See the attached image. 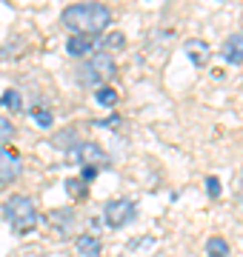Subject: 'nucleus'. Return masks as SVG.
<instances>
[{
	"label": "nucleus",
	"instance_id": "f257e3e1",
	"mask_svg": "<svg viewBox=\"0 0 243 257\" xmlns=\"http://www.w3.org/2000/svg\"><path fill=\"white\" fill-rule=\"evenodd\" d=\"M63 26L69 32H75V35H86V37H97L100 32H106V26L112 23V12L109 6H103V3H72V6H66L63 15Z\"/></svg>",
	"mask_w": 243,
	"mask_h": 257
},
{
	"label": "nucleus",
	"instance_id": "f03ea898",
	"mask_svg": "<svg viewBox=\"0 0 243 257\" xmlns=\"http://www.w3.org/2000/svg\"><path fill=\"white\" fill-rule=\"evenodd\" d=\"M3 214H6V220L12 223V229L18 231V234H29V231L38 226V209H35V200L26 197V194H15L6 200L3 206Z\"/></svg>",
	"mask_w": 243,
	"mask_h": 257
},
{
	"label": "nucleus",
	"instance_id": "7ed1b4c3",
	"mask_svg": "<svg viewBox=\"0 0 243 257\" xmlns=\"http://www.w3.org/2000/svg\"><path fill=\"white\" fill-rule=\"evenodd\" d=\"M114 72H117V66H114L112 55L109 52H97V55L89 57V63L77 69V80L83 86H97L103 80H112Z\"/></svg>",
	"mask_w": 243,
	"mask_h": 257
},
{
	"label": "nucleus",
	"instance_id": "20e7f679",
	"mask_svg": "<svg viewBox=\"0 0 243 257\" xmlns=\"http://www.w3.org/2000/svg\"><path fill=\"white\" fill-rule=\"evenodd\" d=\"M135 214H138L135 203L126 200V197H120V200L106 203V209H103V220H106L109 229H123L129 220H135Z\"/></svg>",
	"mask_w": 243,
	"mask_h": 257
},
{
	"label": "nucleus",
	"instance_id": "39448f33",
	"mask_svg": "<svg viewBox=\"0 0 243 257\" xmlns=\"http://www.w3.org/2000/svg\"><path fill=\"white\" fill-rule=\"evenodd\" d=\"M66 160L69 163H83V166H97L100 169V166L109 163V155L97 143H77L75 149L66 152Z\"/></svg>",
	"mask_w": 243,
	"mask_h": 257
},
{
	"label": "nucleus",
	"instance_id": "423d86ee",
	"mask_svg": "<svg viewBox=\"0 0 243 257\" xmlns=\"http://www.w3.org/2000/svg\"><path fill=\"white\" fill-rule=\"evenodd\" d=\"M20 172H23V163H20V155L18 152H12L0 143V186L12 183V180H18Z\"/></svg>",
	"mask_w": 243,
	"mask_h": 257
},
{
	"label": "nucleus",
	"instance_id": "0eeeda50",
	"mask_svg": "<svg viewBox=\"0 0 243 257\" xmlns=\"http://www.w3.org/2000/svg\"><path fill=\"white\" fill-rule=\"evenodd\" d=\"M226 63L232 66H243V32H234L223 40V49H220Z\"/></svg>",
	"mask_w": 243,
	"mask_h": 257
},
{
	"label": "nucleus",
	"instance_id": "6e6552de",
	"mask_svg": "<svg viewBox=\"0 0 243 257\" xmlns=\"http://www.w3.org/2000/svg\"><path fill=\"white\" fill-rule=\"evenodd\" d=\"M183 52H186V57L189 60H192V63L195 66H200V69H203L206 63H209V57H212V49L206 46L203 40H186V43H183Z\"/></svg>",
	"mask_w": 243,
	"mask_h": 257
},
{
	"label": "nucleus",
	"instance_id": "1a4fd4ad",
	"mask_svg": "<svg viewBox=\"0 0 243 257\" xmlns=\"http://www.w3.org/2000/svg\"><path fill=\"white\" fill-rule=\"evenodd\" d=\"M94 49V37H86V35H72L66 40V52L72 57H83V55H92Z\"/></svg>",
	"mask_w": 243,
	"mask_h": 257
},
{
	"label": "nucleus",
	"instance_id": "9d476101",
	"mask_svg": "<svg viewBox=\"0 0 243 257\" xmlns=\"http://www.w3.org/2000/svg\"><path fill=\"white\" fill-rule=\"evenodd\" d=\"M77 246V254L80 257H97L100 254V240L94 237V234H80V237L75 240Z\"/></svg>",
	"mask_w": 243,
	"mask_h": 257
},
{
	"label": "nucleus",
	"instance_id": "9b49d317",
	"mask_svg": "<svg viewBox=\"0 0 243 257\" xmlns=\"http://www.w3.org/2000/svg\"><path fill=\"white\" fill-rule=\"evenodd\" d=\"M206 254L209 257H229V243H226V237H209L206 240Z\"/></svg>",
	"mask_w": 243,
	"mask_h": 257
},
{
	"label": "nucleus",
	"instance_id": "f8f14e48",
	"mask_svg": "<svg viewBox=\"0 0 243 257\" xmlns=\"http://www.w3.org/2000/svg\"><path fill=\"white\" fill-rule=\"evenodd\" d=\"M100 52H109V55H112V52H120L123 46H126V37L120 35V32H112V35H106L103 37V43H100Z\"/></svg>",
	"mask_w": 243,
	"mask_h": 257
},
{
	"label": "nucleus",
	"instance_id": "ddd939ff",
	"mask_svg": "<svg viewBox=\"0 0 243 257\" xmlns=\"http://www.w3.org/2000/svg\"><path fill=\"white\" fill-rule=\"evenodd\" d=\"M94 100L106 106V109H112L114 103H117V92H114L112 86H97V92H94Z\"/></svg>",
	"mask_w": 243,
	"mask_h": 257
},
{
	"label": "nucleus",
	"instance_id": "4468645a",
	"mask_svg": "<svg viewBox=\"0 0 243 257\" xmlns=\"http://www.w3.org/2000/svg\"><path fill=\"white\" fill-rule=\"evenodd\" d=\"M52 143H55L57 149H66V152H69V149L77 146V135L69 128V132H60V135H55V138H52Z\"/></svg>",
	"mask_w": 243,
	"mask_h": 257
},
{
	"label": "nucleus",
	"instance_id": "2eb2a0df",
	"mask_svg": "<svg viewBox=\"0 0 243 257\" xmlns=\"http://www.w3.org/2000/svg\"><path fill=\"white\" fill-rule=\"evenodd\" d=\"M0 100L6 103V106H9L12 111H20V109H23V97H20L18 89H6V94H3Z\"/></svg>",
	"mask_w": 243,
	"mask_h": 257
},
{
	"label": "nucleus",
	"instance_id": "dca6fc26",
	"mask_svg": "<svg viewBox=\"0 0 243 257\" xmlns=\"http://www.w3.org/2000/svg\"><path fill=\"white\" fill-rule=\"evenodd\" d=\"M12 138H15V123L0 114V143H6V140H12Z\"/></svg>",
	"mask_w": 243,
	"mask_h": 257
},
{
	"label": "nucleus",
	"instance_id": "f3484780",
	"mask_svg": "<svg viewBox=\"0 0 243 257\" xmlns=\"http://www.w3.org/2000/svg\"><path fill=\"white\" fill-rule=\"evenodd\" d=\"M32 117H35V123H38V126H43V128H49L52 126V111H46V109H35L32 111Z\"/></svg>",
	"mask_w": 243,
	"mask_h": 257
},
{
	"label": "nucleus",
	"instance_id": "a211bd4d",
	"mask_svg": "<svg viewBox=\"0 0 243 257\" xmlns=\"http://www.w3.org/2000/svg\"><path fill=\"white\" fill-rule=\"evenodd\" d=\"M206 192H209V197H217L220 194V180L217 177H206Z\"/></svg>",
	"mask_w": 243,
	"mask_h": 257
},
{
	"label": "nucleus",
	"instance_id": "6ab92c4d",
	"mask_svg": "<svg viewBox=\"0 0 243 257\" xmlns=\"http://www.w3.org/2000/svg\"><path fill=\"white\" fill-rule=\"evenodd\" d=\"M94 177H97V166H83V175H80V180H83L86 186L92 183Z\"/></svg>",
	"mask_w": 243,
	"mask_h": 257
},
{
	"label": "nucleus",
	"instance_id": "aec40b11",
	"mask_svg": "<svg viewBox=\"0 0 243 257\" xmlns=\"http://www.w3.org/2000/svg\"><path fill=\"white\" fill-rule=\"evenodd\" d=\"M66 189H69V192L75 194V197H80V194H83V189H80V186H77L75 180H66Z\"/></svg>",
	"mask_w": 243,
	"mask_h": 257
},
{
	"label": "nucleus",
	"instance_id": "412c9836",
	"mask_svg": "<svg viewBox=\"0 0 243 257\" xmlns=\"http://www.w3.org/2000/svg\"><path fill=\"white\" fill-rule=\"evenodd\" d=\"M117 120H120V117H117V114H112V117L100 120V126H114V123H117Z\"/></svg>",
	"mask_w": 243,
	"mask_h": 257
},
{
	"label": "nucleus",
	"instance_id": "4be33fe9",
	"mask_svg": "<svg viewBox=\"0 0 243 257\" xmlns=\"http://www.w3.org/2000/svg\"><path fill=\"white\" fill-rule=\"evenodd\" d=\"M240 203H243V175H240Z\"/></svg>",
	"mask_w": 243,
	"mask_h": 257
},
{
	"label": "nucleus",
	"instance_id": "5701e85b",
	"mask_svg": "<svg viewBox=\"0 0 243 257\" xmlns=\"http://www.w3.org/2000/svg\"><path fill=\"white\" fill-rule=\"evenodd\" d=\"M0 106H3V100H0Z\"/></svg>",
	"mask_w": 243,
	"mask_h": 257
}]
</instances>
